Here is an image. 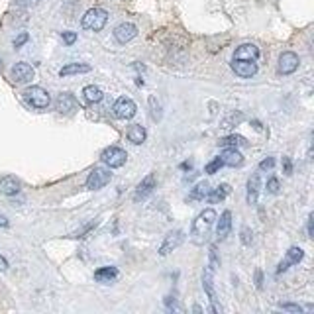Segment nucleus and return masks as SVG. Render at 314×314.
<instances>
[{"instance_id":"nucleus-23","label":"nucleus","mask_w":314,"mask_h":314,"mask_svg":"<svg viewBox=\"0 0 314 314\" xmlns=\"http://www.w3.org/2000/svg\"><path fill=\"white\" fill-rule=\"evenodd\" d=\"M116 277H118V269L116 267H101V269L94 271V279L99 283H110Z\"/></svg>"},{"instance_id":"nucleus-6","label":"nucleus","mask_w":314,"mask_h":314,"mask_svg":"<svg viewBox=\"0 0 314 314\" xmlns=\"http://www.w3.org/2000/svg\"><path fill=\"white\" fill-rule=\"evenodd\" d=\"M112 112L120 120H130L136 114V102L132 101V99H128V96H122V99H118V101L114 102Z\"/></svg>"},{"instance_id":"nucleus-3","label":"nucleus","mask_w":314,"mask_h":314,"mask_svg":"<svg viewBox=\"0 0 314 314\" xmlns=\"http://www.w3.org/2000/svg\"><path fill=\"white\" fill-rule=\"evenodd\" d=\"M24 99L34 108H47L51 102L47 90H43L41 87H28L24 90Z\"/></svg>"},{"instance_id":"nucleus-5","label":"nucleus","mask_w":314,"mask_h":314,"mask_svg":"<svg viewBox=\"0 0 314 314\" xmlns=\"http://www.w3.org/2000/svg\"><path fill=\"white\" fill-rule=\"evenodd\" d=\"M110 179H112V173L108 171V169H102V167H96L87 179V188L90 190H99V188L106 187L108 183H110Z\"/></svg>"},{"instance_id":"nucleus-4","label":"nucleus","mask_w":314,"mask_h":314,"mask_svg":"<svg viewBox=\"0 0 314 314\" xmlns=\"http://www.w3.org/2000/svg\"><path fill=\"white\" fill-rule=\"evenodd\" d=\"M126 159H128V155H126V151L122 150V148L110 146V148H106V150L102 151V161L108 165L110 169L122 167V165L126 163Z\"/></svg>"},{"instance_id":"nucleus-36","label":"nucleus","mask_w":314,"mask_h":314,"mask_svg":"<svg viewBox=\"0 0 314 314\" xmlns=\"http://www.w3.org/2000/svg\"><path fill=\"white\" fill-rule=\"evenodd\" d=\"M261 283H263V275H261V271H257V273H255V285H257L259 289H261Z\"/></svg>"},{"instance_id":"nucleus-38","label":"nucleus","mask_w":314,"mask_h":314,"mask_svg":"<svg viewBox=\"0 0 314 314\" xmlns=\"http://www.w3.org/2000/svg\"><path fill=\"white\" fill-rule=\"evenodd\" d=\"M6 226H8V220L4 216H0V228H6Z\"/></svg>"},{"instance_id":"nucleus-12","label":"nucleus","mask_w":314,"mask_h":314,"mask_svg":"<svg viewBox=\"0 0 314 314\" xmlns=\"http://www.w3.org/2000/svg\"><path fill=\"white\" fill-rule=\"evenodd\" d=\"M153 188H155V175L150 173V175L146 177L141 183L138 185L136 188V195H134V201H143V199H148L151 192H153Z\"/></svg>"},{"instance_id":"nucleus-24","label":"nucleus","mask_w":314,"mask_h":314,"mask_svg":"<svg viewBox=\"0 0 314 314\" xmlns=\"http://www.w3.org/2000/svg\"><path fill=\"white\" fill-rule=\"evenodd\" d=\"M228 195H230V185H220V187L214 188L212 192L208 195V202H210V204H216V202L224 201Z\"/></svg>"},{"instance_id":"nucleus-20","label":"nucleus","mask_w":314,"mask_h":314,"mask_svg":"<svg viewBox=\"0 0 314 314\" xmlns=\"http://www.w3.org/2000/svg\"><path fill=\"white\" fill-rule=\"evenodd\" d=\"M230 230H232V214L228 212H222L220 216V220H218V226H216V236L220 239H224L230 234Z\"/></svg>"},{"instance_id":"nucleus-13","label":"nucleus","mask_w":314,"mask_h":314,"mask_svg":"<svg viewBox=\"0 0 314 314\" xmlns=\"http://www.w3.org/2000/svg\"><path fill=\"white\" fill-rule=\"evenodd\" d=\"M302 257H304V251L301 250V248H291L289 251H287V257L279 263V267H277V273H283V271H287L289 269V265H297L302 261Z\"/></svg>"},{"instance_id":"nucleus-30","label":"nucleus","mask_w":314,"mask_h":314,"mask_svg":"<svg viewBox=\"0 0 314 314\" xmlns=\"http://www.w3.org/2000/svg\"><path fill=\"white\" fill-rule=\"evenodd\" d=\"M63 41H65L67 45H73L77 41V34L75 32H63Z\"/></svg>"},{"instance_id":"nucleus-39","label":"nucleus","mask_w":314,"mask_h":314,"mask_svg":"<svg viewBox=\"0 0 314 314\" xmlns=\"http://www.w3.org/2000/svg\"><path fill=\"white\" fill-rule=\"evenodd\" d=\"M308 236H312V218H308Z\"/></svg>"},{"instance_id":"nucleus-37","label":"nucleus","mask_w":314,"mask_h":314,"mask_svg":"<svg viewBox=\"0 0 314 314\" xmlns=\"http://www.w3.org/2000/svg\"><path fill=\"white\" fill-rule=\"evenodd\" d=\"M6 269H8V261H6V259L0 255V271H6Z\"/></svg>"},{"instance_id":"nucleus-15","label":"nucleus","mask_w":314,"mask_h":314,"mask_svg":"<svg viewBox=\"0 0 314 314\" xmlns=\"http://www.w3.org/2000/svg\"><path fill=\"white\" fill-rule=\"evenodd\" d=\"M234 59H248V61H257L259 59V50L253 43H244L234 51Z\"/></svg>"},{"instance_id":"nucleus-1","label":"nucleus","mask_w":314,"mask_h":314,"mask_svg":"<svg viewBox=\"0 0 314 314\" xmlns=\"http://www.w3.org/2000/svg\"><path fill=\"white\" fill-rule=\"evenodd\" d=\"M214 220H216V212H214L212 208H206L204 212L197 216V220L192 222V230H190V236H192L195 244H202V239L208 236Z\"/></svg>"},{"instance_id":"nucleus-25","label":"nucleus","mask_w":314,"mask_h":314,"mask_svg":"<svg viewBox=\"0 0 314 314\" xmlns=\"http://www.w3.org/2000/svg\"><path fill=\"white\" fill-rule=\"evenodd\" d=\"M83 94H85V99H87V102H101L102 101V90L99 87H94V85H88V87H85V90H83Z\"/></svg>"},{"instance_id":"nucleus-31","label":"nucleus","mask_w":314,"mask_h":314,"mask_svg":"<svg viewBox=\"0 0 314 314\" xmlns=\"http://www.w3.org/2000/svg\"><path fill=\"white\" fill-rule=\"evenodd\" d=\"M281 308L283 310H289V312H302V308L299 306V304H289V302H285V304H281Z\"/></svg>"},{"instance_id":"nucleus-19","label":"nucleus","mask_w":314,"mask_h":314,"mask_svg":"<svg viewBox=\"0 0 314 314\" xmlns=\"http://www.w3.org/2000/svg\"><path fill=\"white\" fill-rule=\"evenodd\" d=\"M128 139L132 141V143H136V146H139V143H143L146 141V138H148V134H146V128L141 124H132L130 128H128Z\"/></svg>"},{"instance_id":"nucleus-2","label":"nucleus","mask_w":314,"mask_h":314,"mask_svg":"<svg viewBox=\"0 0 314 314\" xmlns=\"http://www.w3.org/2000/svg\"><path fill=\"white\" fill-rule=\"evenodd\" d=\"M108 22V12L102 8H90L85 16H83V28L85 30H92V32H101L102 28Z\"/></svg>"},{"instance_id":"nucleus-26","label":"nucleus","mask_w":314,"mask_h":314,"mask_svg":"<svg viewBox=\"0 0 314 314\" xmlns=\"http://www.w3.org/2000/svg\"><path fill=\"white\" fill-rule=\"evenodd\" d=\"M248 143V139L244 138V136H226V138L220 139V146L222 148H239V146H246Z\"/></svg>"},{"instance_id":"nucleus-28","label":"nucleus","mask_w":314,"mask_h":314,"mask_svg":"<svg viewBox=\"0 0 314 314\" xmlns=\"http://www.w3.org/2000/svg\"><path fill=\"white\" fill-rule=\"evenodd\" d=\"M220 167H224V163H222V159H220V157H216V159H212L210 163L204 167V171H206L208 175H214L216 171H220Z\"/></svg>"},{"instance_id":"nucleus-17","label":"nucleus","mask_w":314,"mask_h":314,"mask_svg":"<svg viewBox=\"0 0 314 314\" xmlns=\"http://www.w3.org/2000/svg\"><path fill=\"white\" fill-rule=\"evenodd\" d=\"M220 159H222V163L228 165V167H239V165L244 163V157H241V153H239L236 148H226V150L222 151Z\"/></svg>"},{"instance_id":"nucleus-34","label":"nucleus","mask_w":314,"mask_h":314,"mask_svg":"<svg viewBox=\"0 0 314 314\" xmlns=\"http://www.w3.org/2000/svg\"><path fill=\"white\" fill-rule=\"evenodd\" d=\"M283 167H285V173H287V175L293 173V163H291L289 157H283Z\"/></svg>"},{"instance_id":"nucleus-32","label":"nucleus","mask_w":314,"mask_h":314,"mask_svg":"<svg viewBox=\"0 0 314 314\" xmlns=\"http://www.w3.org/2000/svg\"><path fill=\"white\" fill-rule=\"evenodd\" d=\"M273 165H275V159L273 157H267V159H263L259 163V169H273Z\"/></svg>"},{"instance_id":"nucleus-11","label":"nucleus","mask_w":314,"mask_h":314,"mask_svg":"<svg viewBox=\"0 0 314 314\" xmlns=\"http://www.w3.org/2000/svg\"><path fill=\"white\" fill-rule=\"evenodd\" d=\"M10 75L16 83H30L34 79V69L28 63H16L10 71Z\"/></svg>"},{"instance_id":"nucleus-18","label":"nucleus","mask_w":314,"mask_h":314,"mask_svg":"<svg viewBox=\"0 0 314 314\" xmlns=\"http://www.w3.org/2000/svg\"><path fill=\"white\" fill-rule=\"evenodd\" d=\"M0 192L4 195H16L20 192V181L12 175H6L0 179Z\"/></svg>"},{"instance_id":"nucleus-27","label":"nucleus","mask_w":314,"mask_h":314,"mask_svg":"<svg viewBox=\"0 0 314 314\" xmlns=\"http://www.w3.org/2000/svg\"><path fill=\"white\" fill-rule=\"evenodd\" d=\"M206 195H208V185H206V183H201V185H197V187L190 190L188 197H190L192 201H199V199H204Z\"/></svg>"},{"instance_id":"nucleus-40","label":"nucleus","mask_w":314,"mask_h":314,"mask_svg":"<svg viewBox=\"0 0 314 314\" xmlns=\"http://www.w3.org/2000/svg\"><path fill=\"white\" fill-rule=\"evenodd\" d=\"M24 2H28V4H36V2H39V0H24Z\"/></svg>"},{"instance_id":"nucleus-21","label":"nucleus","mask_w":314,"mask_h":314,"mask_svg":"<svg viewBox=\"0 0 314 314\" xmlns=\"http://www.w3.org/2000/svg\"><path fill=\"white\" fill-rule=\"evenodd\" d=\"M257 197H259V173H255L248 181V204H257Z\"/></svg>"},{"instance_id":"nucleus-8","label":"nucleus","mask_w":314,"mask_h":314,"mask_svg":"<svg viewBox=\"0 0 314 314\" xmlns=\"http://www.w3.org/2000/svg\"><path fill=\"white\" fill-rule=\"evenodd\" d=\"M183 239H185V234H183L181 230L169 232L167 238H165V241L161 244V248H159V255H169L171 251L177 250V248L183 244Z\"/></svg>"},{"instance_id":"nucleus-29","label":"nucleus","mask_w":314,"mask_h":314,"mask_svg":"<svg viewBox=\"0 0 314 314\" xmlns=\"http://www.w3.org/2000/svg\"><path fill=\"white\" fill-rule=\"evenodd\" d=\"M267 192H271V195L279 192V179H277V177H271V179L267 181Z\"/></svg>"},{"instance_id":"nucleus-9","label":"nucleus","mask_w":314,"mask_h":314,"mask_svg":"<svg viewBox=\"0 0 314 314\" xmlns=\"http://www.w3.org/2000/svg\"><path fill=\"white\" fill-rule=\"evenodd\" d=\"M232 69H234L236 75L248 79V77H253L257 73V63L248 61V59H234L232 61Z\"/></svg>"},{"instance_id":"nucleus-16","label":"nucleus","mask_w":314,"mask_h":314,"mask_svg":"<svg viewBox=\"0 0 314 314\" xmlns=\"http://www.w3.org/2000/svg\"><path fill=\"white\" fill-rule=\"evenodd\" d=\"M57 110L63 114H69L73 112V110H77V99L71 94V92H63V94H59V99H57Z\"/></svg>"},{"instance_id":"nucleus-35","label":"nucleus","mask_w":314,"mask_h":314,"mask_svg":"<svg viewBox=\"0 0 314 314\" xmlns=\"http://www.w3.org/2000/svg\"><path fill=\"white\" fill-rule=\"evenodd\" d=\"M241 241H244V244H250V230H248V228L241 230Z\"/></svg>"},{"instance_id":"nucleus-10","label":"nucleus","mask_w":314,"mask_h":314,"mask_svg":"<svg viewBox=\"0 0 314 314\" xmlns=\"http://www.w3.org/2000/svg\"><path fill=\"white\" fill-rule=\"evenodd\" d=\"M136 36H138V28L134 24H130V22H124V24H120L114 30V38H116L118 43H128Z\"/></svg>"},{"instance_id":"nucleus-14","label":"nucleus","mask_w":314,"mask_h":314,"mask_svg":"<svg viewBox=\"0 0 314 314\" xmlns=\"http://www.w3.org/2000/svg\"><path fill=\"white\" fill-rule=\"evenodd\" d=\"M202 285H204V291H206V295H208V299L212 302V308L214 312H220L222 308L218 306V302H216V293H214V287H212V269L208 267V269H204V277H202Z\"/></svg>"},{"instance_id":"nucleus-7","label":"nucleus","mask_w":314,"mask_h":314,"mask_svg":"<svg viewBox=\"0 0 314 314\" xmlns=\"http://www.w3.org/2000/svg\"><path fill=\"white\" fill-rule=\"evenodd\" d=\"M299 55L297 53H293V51H285V53H281V57H279V73L281 75H291V73H295L297 69H299Z\"/></svg>"},{"instance_id":"nucleus-33","label":"nucleus","mask_w":314,"mask_h":314,"mask_svg":"<svg viewBox=\"0 0 314 314\" xmlns=\"http://www.w3.org/2000/svg\"><path fill=\"white\" fill-rule=\"evenodd\" d=\"M26 41H28V34H20L18 38L14 39V47H20V45L26 43Z\"/></svg>"},{"instance_id":"nucleus-22","label":"nucleus","mask_w":314,"mask_h":314,"mask_svg":"<svg viewBox=\"0 0 314 314\" xmlns=\"http://www.w3.org/2000/svg\"><path fill=\"white\" fill-rule=\"evenodd\" d=\"M90 71V65H85V63H69L65 65L59 75L61 77H69V75H79V73H88Z\"/></svg>"}]
</instances>
